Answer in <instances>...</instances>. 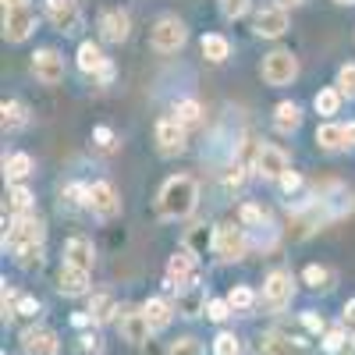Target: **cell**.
<instances>
[{
	"mask_svg": "<svg viewBox=\"0 0 355 355\" xmlns=\"http://www.w3.org/2000/svg\"><path fill=\"white\" fill-rule=\"evenodd\" d=\"M196 202H199V185H196V178L174 174V178H167L164 189H160L157 210H160L164 220H185V217L196 210Z\"/></svg>",
	"mask_w": 355,
	"mask_h": 355,
	"instance_id": "obj_1",
	"label": "cell"
},
{
	"mask_svg": "<svg viewBox=\"0 0 355 355\" xmlns=\"http://www.w3.org/2000/svg\"><path fill=\"white\" fill-rule=\"evenodd\" d=\"M185 40H189V28H185L182 18H174V15L157 18L153 33H150V43H153L157 53H174V50H182Z\"/></svg>",
	"mask_w": 355,
	"mask_h": 355,
	"instance_id": "obj_2",
	"label": "cell"
},
{
	"mask_svg": "<svg viewBox=\"0 0 355 355\" xmlns=\"http://www.w3.org/2000/svg\"><path fill=\"white\" fill-rule=\"evenodd\" d=\"M43 234H46L43 220H40L36 214H25V217H15V220H11V227L4 231V245L11 242V249H15V252H18V249H25V245H43Z\"/></svg>",
	"mask_w": 355,
	"mask_h": 355,
	"instance_id": "obj_3",
	"label": "cell"
},
{
	"mask_svg": "<svg viewBox=\"0 0 355 355\" xmlns=\"http://www.w3.org/2000/svg\"><path fill=\"white\" fill-rule=\"evenodd\" d=\"M263 82L266 85H288L295 82V75H299V61H295L291 50H274L263 57Z\"/></svg>",
	"mask_w": 355,
	"mask_h": 355,
	"instance_id": "obj_4",
	"label": "cell"
},
{
	"mask_svg": "<svg viewBox=\"0 0 355 355\" xmlns=\"http://www.w3.org/2000/svg\"><path fill=\"white\" fill-rule=\"evenodd\" d=\"M167 288L171 291H189V288H196V256L189 252V249H182V252H174L171 259H167Z\"/></svg>",
	"mask_w": 355,
	"mask_h": 355,
	"instance_id": "obj_5",
	"label": "cell"
},
{
	"mask_svg": "<svg viewBox=\"0 0 355 355\" xmlns=\"http://www.w3.org/2000/svg\"><path fill=\"white\" fill-rule=\"evenodd\" d=\"M217 239H214V252L224 259V263H234V259H242L249 242H245V231L242 227H234V224H217Z\"/></svg>",
	"mask_w": 355,
	"mask_h": 355,
	"instance_id": "obj_6",
	"label": "cell"
},
{
	"mask_svg": "<svg viewBox=\"0 0 355 355\" xmlns=\"http://www.w3.org/2000/svg\"><path fill=\"white\" fill-rule=\"evenodd\" d=\"M89 210H93L100 220H110L121 214V199H117V189L110 182H93L89 185Z\"/></svg>",
	"mask_w": 355,
	"mask_h": 355,
	"instance_id": "obj_7",
	"label": "cell"
},
{
	"mask_svg": "<svg viewBox=\"0 0 355 355\" xmlns=\"http://www.w3.org/2000/svg\"><path fill=\"white\" fill-rule=\"evenodd\" d=\"M33 71H36V78L43 85H61L64 82V57L46 46V50H40L33 57Z\"/></svg>",
	"mask_w": 355,
	"mask_h": 355,
	"instance_id": "obj_8",
	"label": "cell"
},
{
	"mask_svg": "<svg viewBox=\"0 0 355 355\" xmlns=\"http://www.w3.org/2000/svg\"><path fill=\"white\" fill-rule=\"evenodd\" d=\"M263 302L270 306L274 313H281L291 302V274L288 270H274L270 277L263 281Z\"/></svg>",
	"mask_w": 355,
	"mask_h": 355,
	"instance_id": "obj_9",
	"label": "cell"
},
{
	"mask_svg": "<svg viewBox=\"0 0 355 355\" xmlns=\"http://www.w3.org/2000/svg\"><path fill=\"white\" fill-rule=\"evenodd\" d=\"M128 33H132V18H128V11H121V8H107V11L100 15V36H103L107 43H125Z\"/></svg>",
	"mask_w": 355,
	"mask_h": 355,
	"instance_id": "obj_10",
	"label": "cell"
},
{
	"mask_svg": "<svg viewBox=\"0 0 355 355\" xmlns=\"http://www.w3.org/2000/svg\"><path fill=\"white\" fill-rule=\"evenodd\" d=\"M157 150L164 157H178L185 150V125H178L174 117H164L157 121Z\"/></svg>",
	"mask_w": 355,
	"mask_h": 355,
	"instance_id": "obj_11",
	"label": "cell"
},
{
	"mask_svg": "<svg viewBox=\"0 0 355 355\" xmlns=\"http://www.w3.org/2000/svg\"><path fill=\"white\" fill-rule=\"evenodd\" d=\"M256 352L259 355H309V345L288 334H263L256 341Z\"/></svg>",
	"mask_w": 355,
	"mask_h": 355,
	"instance_id": "obj_12",
	"label": "cell"
},
{
	"mask_svg": "<svg viewBox=\"0 0 355 355\" xmlns=\"http://www.w3.org/2000/svg\"><path fill=\"white\" fill-rule=\"evenodd\" d=\"M21 352L25 355H57L61 352V341H57V334L46 331V327H28L21 334Z\"/></svg>",
	"mask_w": 355,
	"mask_h": 355,
	"instance_id": "obj_13",
	"label": "cell"
},
{
	"mask_svg": "<svg viewBox=\"0 0 355 355\" xmlns=\"http://www.w3.org/2000/svg\"><path fill=\"white\" fill-rule=\"evenodd\" d=\"M33 28H36V15L28 11V8H18V11H4V40L11 43H21L33 36Z\"/></svg>",
	"mask_w": 355,
	"mask_h": 355,
	"instance_id": "obj_14",
	"label": "cell"
},
{
	"mask_svg": "<svg viewBox=\"0 0 355 355\" xmlns=\"http://www.w3.org/2000/svg\"><path fill=\"white\" fill-rule=\"evenodd\" d=\"M252 171H256L259 178H274V182H281V178L288 174V157H284V150H277V146H263Z\"/></svg>",
	"mask_w": 355,
	"mask_h": 355,
	"instance_id": "obj_15",
	"label": "cell"
},
{
	"mask_svg": "<svg viewBox=\"0 0 355 355\" xmlns=\"http://www.w3.org/2000/svg\"><path fill=\"white\" fill-rule=\"evenodd\" d=\"M256 33L266 36V40H277L288 33V11L277 4V8H263L256 11Z\"/></svg>",
	"mask_w": 355,
	"mask_h": 355,
	"instance_id": "obj_16",
	"label": "cell"
},
{
	"mask_svg": "<svg viewBox=\"0 0 355 355\" xmlns=\"http://www.w3.org/2000/svg\"><path fill=\"white\" fill-rule=\"evenodd\" d=\"M46 15H50V21L61 28V33H75L78 21H82L75 0H46Z\"/></svg>",
	"mask_w": 355,
	"mask_h": 355,
	"instance_id": "obj_17",
	"label": "cell"
},
{
	"mask_svg": "<svg viewBox=\"0 0 355 355\" xmlns=\"http://www.w3.org/2000/svg\"><path fill=\"white\" fill-rule=\"evenodd\" d=\"M57 288H61V295H71V299H78V295L89 291V270L64 263L61 274H57Z\"/></svg>",
	"mask_w": 355,
	"mask_h": 355,
	"instance_id": "obj_18",
	"label": "cell"
},
{
	"mask_svg": "<svg viewBox=\"0 0 355 355\" xmlns=\"http://www.w3.org/2000/svg\"><path fill=\"white\" fill-rule=\"evenodd\" d=\"M150 320H146V313L142 309H132V313H125L121 316V338L125 341H132V345H142L146 338H150Z\"/></svg>",
	"mask_w": 355,
	"mask_h": 355,
	"instance_id": "obj_19",
	"label": "cell"
},
{
	"mask_svg": "<svg viewBox=\"0 0 355 355\" xmlns=\"http://www.w3.org/2000/svg\"><path fill=\"white\" fill-rule=\"evenodd\" d=\"M110 61L103 57V50L96 46V43H82L78 46V71H85V75H103V68H107Z\"/></svg>",
	"mask_w": 355,
	"mask_h": 355,
	"instance_id": "obj_20",
	"label": "cell"
},
{
	"mask_svg": "<svg viewBox=\"0 0 355 355\" xmlns=\"http://www.w3.org/2000/svg\"><path fill=\"white\" fill-rule=\"evenodd\" d=\"M214 239H217V231H210L206 224H196V227H189V234H185V249H189L192 256H206V249H214Z\"/></svg>",
	"mask_w": 355,
	"mask_h": 355,
	"instance_id": "obj_21",
	"label": "cell"
},
{
	"mask_svg": "<svg viewBox=\"0 0 355 355\" xmlns=\"http://www.w3.org/2000/svg\"><path fill=\"white\" fill-rule=\"evenodd\" d=\"M142 313H146V320H150L153 331H164L167 323L174 320V306H171L167 299H150V302L142 306Z\"/></svg>",
	"mask_w": 355,
	"mask_h": 355,
	"instance_id": "obj_22",
	"label": "cell"
},
{
	"mask_svg": "<svg viewBox=\"0 0 355 355\" xmlns=\"http://www.w3.org/2000/svg\"><path fill=\"white\" fill-rule=\"evenodd\" d=\"M316 146H320L323 153L345 150V125H320L316 128Z\"/></svg>",
	"mask_w": 355,
	"mask_h": 355,
	"instance_id": "obj_23",
	"label": "cell"
},
{
	"mask_svg": "<svg viewBox=\"0 0 355 355\" xmlns=\"http://www.w3.org/2000/svg\"><path fill=\"white\" fill-rule=\"evenodd\" d=\"M64 263L82 266V270H93V245H89L85 239H71L64 245Z\"/></svg>",
	"mask_w": 355,
	"mask_h": 355,
	"instance_id": "obj_24",
	"label": "cell"
},
{
	"mask_svg": "<svg viewBox=\"0 0 355 355\" xmlns=\"http://www.w3.org/2000/svg\"><path fill=\"white\" fill-rule=\"evenodd\" d=\"M202 57H206L210 64H224L227 57H231V43H227L224 36H217V33L202 36Z\"/></svg>",
	"mask_w": 355,
	"mask_h": 355,
	"instance_id": "obj_25",
	"label": "cell"
},
{
	"mask_svg": "<svg viewBox=\"0 0 355 355\" xmlns=\"http://www.w3.org/2000/svg\"><path fill=\"white\" fill-rule=\"evenodd\" d=\"M28 174H33V157H28V153H11L4 160V178L11 185H18L21 178H28Z\"/></svg>",
	"mask_w": 355,
	"mask_h": 355,
	"instance_id": "obj_26",
	"label": "cell"
},
{
	"mask_svg": "<svg viewBox=\"0 0 355 355\" xmlns=\"http://www.w3.org/2000/svg\"><path fill=\"white\" fill-rule=\"evenodd\" d=\"M274 125H277V132H295L302 125V110H299V103H277V110H274Z\"/></svg>",
	"mask_w": 355,
	"mask_h": 355,
	"instance_id": "obj_27",
	"label": "cell"
},
{
	"mask_svg": "<svg viewBox=\"0 0 355 355\" xmlns=\"http://www.w3.org/2000/svg\"><path fill=\"white\" fill-rule=\"evenodd\" d=\"M302 281H306L313 291H331V288H334V274L327 270V266H320V263H309V266H306Z\"/></svg>",
	"mask_w": 355,
	"mask_h": 355,
	"instance_id": "obj_28",
	"label": "cell"
},
{
	"mask_svg": "<svg viewBox=\"0 0 355 355\" xmlns=\"http://www.w3.org/2000/svg\"><path fill=\"white\" fill-rule=\"evenodd\" d=\"M206 306V295H202V288H189V291H182L178 295V313H185V316H199Z\"/></svg>",
	"mask_w": 355,
	"mask_h": 355,
	"instance_id": "obj_29",
	"label": "cell"
},
{
	"mask_svg": "<svg viewBox=\"0 0 355 355\" xmlns=\"http://www.w3.org/2000/svg\"><path fill=\"white\" fill-rule=\"evenodd\" d=\"M0 114H4V128H8V132H18V128H25V121H28V110H25V103H18V100H4Z\"/></svg>",
	"mask_w": 355,
	"mask_h": 355,
	"instance_id": "obj_30",
	"label": "cell"
},
{
	"mask_svg": "<svg viewBox=\"0 0 355 355\" xmlns=\"http://www.w3.org/2000/svg\"><path fill=\"white\" fill-rule=\"evenodd\" d=\"M114 313H117V302H114V295H110V291L93 295V306H89V316H93V323H107Z\"/></svg>",
	"mask_w": 355,
	"mask_h": 355,
	"instance_id": "obj_31",
	"label": "cell"
},
{
	"mask_svg": "<svg viewBox=\"0 0 355 355\" xmlns=\"http://www.w3.org/2000/svg\"><path fill=\"white\" fill-rule=\"evenodd\" d=\"M174 121L178 125H199L202 121V107H199V100H178L174 103Z\"/></svg>",
	"mask_w": 355,
	"mask_h": 355,
	"instance_id": "obj_32",
	"label": "cell"
},
{
	"mask_svg": "<svg viewBox=\"0 0 355 355\" xmlns=\"http://www.w3.org/2000/svg\"><path fill=\"white\" fill-rule=\"evenodd\" d=\"M341 100H345V96L338 93V85H334V89H320L313 103H316V114H323V117H334V114L341 110Z\"/></svg>",
	"mask_w": 355,
	"mask_h": 355,
	"instance_id": "obj_33",
	"label": "cell"
},
{
	"mask_svg": "<svg viewBox=\"0 0 355 355\" xmlns=\"http://www.w3.org/2000/svg\"><path fill=\"white\" fill-rule=\"evenodd\" d=\"M4 210H11L15 217H25L28 210H33V192L21 189V185H15V189L8 192V206H4Z\"/></svg>",
	"mask_w": 355,
	"mask_h": 355,
	"instance_id": "obj_34",
	"label": "cell"
},
{
	"mask_svg": "<svg viewBox=\"0 0 355 355\" xmlns=\"http://www.w3.org/2000/svg\"><path fill=\"white\" fill-rule=\"evenodd\" d=\"M227 302H231V309H234V313H245V309H252V302H256V291H252V288H245V284H239V288H231Z\"/></svg>",
	"mask_w": 355,
	"mask_h": 355,
	"instance_id": "obj_35",
	"label": "cell"
},
{
	"mask_svg": "<svg viewBox=\"0 0 355 355\" xmlns=\"http://www.w3.org/2000/svg\"><path fill=\"white\" fill-rule=\"evenodd\" d=\"M239 220H242V227H263L266 214H263V206H256V202H245L242 210H239Z\"/></svg>",
	"mask_w": 355,
	"mask_h": 355,
	"instance_id": "obj_36",
	"label": "cell"
},
{
	"mask_svg": "<svg viewBox=\"0 0 355 355\" xmlns=\"http://www.w3.org/2000/svg\"><path fill=\"white\" fill-rule=\"evenodd\" d=\"M338 93L348 96V100H355V64H345L338 71Z\"/></svg>",
	"mask_w": 355,
	"mask_h": 355,
	"instance_id": "obj_37",
	"label": "cell"
},
{
	"mask_svg": "<svg viewBox=\"0 0 355 355\" xmlns=\"http://www.w3.org/2000/svg\"><path fill=\"white\" fill-rule=\"evenodd\" d=\"M231 313H234V309H231V302H227V299H210V306H206V316H210L214 323H224Z\"/></svg>",
	"mask_w": 355,
	"mask_h": 355,
	"instance_id": "obj_38",
	"label": "cell"
},
{
	"mask_svg": "<svg viewBox=\"0 0 355 355\" xmlns=\"http://www.w3.org/2000/svg\"><path fill=\"white\" fill-rule=\"evenodd\" d=\"M214 352H217V355H239V352H242V345H239V338H234V334H217Z\"/></svg>",
	"mask_w": 355,
	"mask_h": 355,
	"instance_id": "obj_39",
	"label": "cell"
},
{
	"mask_svg": "<svg viewBox=\"0 0 355 355\" xmlns=\"http://www.w3.org/2000/svg\"><path fill=\"white\" fill-rule=\"evenodd\" d=\"M167 355H202V345H199L196 338H178Z\"/></svg>",
	"mask_w": 355,
	"mask_h": 355,
	"instance_id": "obj_40",
	"label": "cell"
},
{
	"mask_svg": "<svg viewBox=\"0 0 355 355\" xmlns=\"http://www.w3.org/2000/svg\"><path fill=\"white\" fill-rule=\"evenodd\" d=\"M18 263H21V266H40V263H43V245H25V249H18Z\"/></svg>",
	"mask_w": 355,
	"mask_h": 355,
	"instance_id": "obj_41",
	"label": "cell"
},
{
	"mask_svg": "<svg viewBox=\"0 0 355 355\" xmlns=\"http://www.w3.org/2000/svg\"><path fill=\"white\" fill-rule=\"evenodd\" d=\"M245 171H249V167H242V164H231V167L224 171V189H239V185L245 182Z\"/></svg>",
	"mask_w": 355,
	"mask_h": 355,
	"instance_id": "obj_42",
	"label": "cell"
},
{
	"mask_svg": "<svg viewBox=\"0 0 355 355\" xmlns=\"http://www.w3.org/2000/svg\"><path fill=\"white\" fill-rule=\"evenodd\" d=\"M245 8H249V0H220L224 18H239V15H245Z\"/></svg>",
	"mask_w": 355,
	"mask_h": 355,
	"instance_id": "obj_43",
	"label": "cell"
},
{
	"mask_svg": "<svg viewBox=\"0 0 355 355\" xmlns=\"http://www.w3.org/2000/svg\"><path fill=\"white\" fill-rule=\"evenodd\" d=\"M345 331L338 327V331H327V338H323V348H327V352H345Z\"/></svg>",
	"mask_w": 355,
	"mask_h": 355,
	"instance_id": "obj_44",
	"label": "cell"
},
{
	"mask_svg": "<svg viewBox=\"0 0 355 355\" xmlns=\"http://www.w3.org/2000/svg\"><path fill=\"white\" fill-rule=\"evenodd\" d=\"M341 327H345V331H348V338L355 341V299H352V302L345 306V313H341Z\"/></svg>",
	"mask_w": 355,
	"mask_h": 355,
	"instance_id": "obj_45",
	"label": "cell"
},
{
	"mask_svg": "<svg viewBox=\"0 0 355 355\" xmlns=\"http://www.w3.org/2000/svg\"><path fill=\"white\" fill-rule=\"evenodd\" d=\"M36 313H40V302L28 299V295H21L18 299V316H36Z\"/></svg>",
	"mask_w": 355,
	"mask_h": 355,
	"instance_id": "obj_46",
	"label": "cell"
},
{
	"mask_svg": "<svg viewBox=\"0 0 355 355\" xmlns=\"http://www.w3.org/2000/svg\"><path fill=\"white\" fill-rule=\"evenodd\" d=\"M281 189H284L288 196H291V192H299V189H302V178L295 174V171H288V174L281 178Z\"/></svg>",
	"mask_w": 355,
	"mask_h": 355,
	"instance_id": "obj_47",
	"label": "cell"
},
{
	"mask_svg": "<svg viewBox=\"0 0 355 355\" xmlns=\"http://www.w3.org/2000/svg\"><path fill=\"white\" fill-rule=\"evenodd\" d=\"M93 139H96V146H103V150H114V146H117L110 128H96V132H93Z\"/></svg>",
	"mask_w": 355,
	"mask_h": 355,
	"instance_id": "obj_48",
	"label": "cell"
},
{
	"mask_svg": "<svg viewBox=\"0 0 355 355\" xmlns=\"http://www.w3.org/2000/svg\"><path fill=\"white\" fill-rule=\"evenodd\" d=\"M302 323H306L309 331H323V316H316V313H306V316H302Z\"/></svg>",
	"mask_w": 355,
	"mask_h": 355,
	"instance_id": "obj_49",
	"label": "cell"
},
{
	"mask_svg": "<svg viewBox=\"0 0 355 355\" xmlns=\"http://www.w3.org/2000/svg\"><path fill=\"white\" fill-rule=\"evenodd\" d=\"M345 150H355V125H345Z\"/></svg>",
	"mask_w": 355,
	"mask_h": 355,
	"instance_id": "obj_50",
	"label": "cell"
},
{
	"mask_svg": "<svg viewBox=\"0 0 355 355\" xmlns=\"http://www.w3.org/2000/svg\"><path fill=\"white\" fill-rule=\"evenodd\" d=\"M18 8H25V0H4V11H18Z\"/></svg>",
	"mask_w": 355,
	"mask_h": 355,
	"instance_id": "obj_51",
	"label": "cell"
},
{
	"mask_svg": "<svg viewBox=\"0 0 355 355\" xmlns=\"http://www.w3.org/2000/svg\"><path fill=\"white\" fill-rule=\"evenodd\" d=\"M82 348H100V345H96V338H93V334H85V338H82Z\"/></svg>",
	"mask_w": 355,
	"mask_h": 355,
	"instance_id": "obj_52",
	"label": "cell"
},
{
	"mask_svg": "<svg viewBox=\"0 0 355 355\" xmlns=\"http://www.w3.org/2000/svg\"><path fill=\"white\" fill-rule=\"evenodd\" d=\"M341 355H355V341H348V345H345V352H341Z\"/></svg>",
	"mask_w": 355,
	"mask_h": 355,
	"instance_id": "obj_53",
	"label": "cell"
},
{
	"mask_svg": "<svg viewBox=\"0 0 355 355\" xmlns=\"http://www.w3.org/2000/svg\"><path fill=\"white\" fill-rule=\"evenodd\" d=\"M284 4H299V0H281V8H284Z\"/></svg>",
	"mask_w": 355,
	"mask_h": 355,
	"instance_id": "obj_54",
	"label": "cell"
},
{
	"mask_svg": "<svg viewBox=\"0 0 355 355\" xmlns=\"http://www.w3.org/2000/svg\"><path fill=\"white\" fill-rule=\"evenodd\" d=\"M338 4H355V0H338Z\"/></svg>",
	"mask_w": 355,
	"mask_h": 355,
	"instance_id": "obj_55",
	"label": "cell"
}]
</instances>
